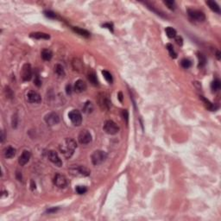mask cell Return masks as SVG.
<instances>
[{
  "label": "cell",
  "mask_w": 221,
  "mask_h": 221,
  "mask_svg": "<svg viewBox=\"0 0 221 221\" xmlns=\"http://www.w3.org/2000/svg\"><path fill=\"white\" fill-rule=\"evenodd\" d=\"M30 159V152L28 150H24L23 152V154L20 155L19 159H18V162L21 166H24Z\"/></svg>",
  "instance_id": "14"
},
{
  "label": "cell",
  "mask_w": 221,
  "mask_h": 221,
  "mask_svg": "<svg viewBox=\"0 0 221 221\" xmlns=\"http://www.w3.org/2000/svg\"><path fill=\"white\" fill-rule=\"evenodd\" d=\"M73 30H74V32H76L77 34H79V36H81V37H90V33H89L87 30H82V29L78 28V27H74V28H73Z\"/></svg>",
  "instance_id": "23"
},
{
  "label": "cell",
  "mask_w": 221,
  "mask_h": 221,
  "mask_svg": "<svg viewBox=\"0 0 221 221\" xmlns=\"http://www.w3.org/2000/svg\"><path fill=\"white\" fill-rule=\"evenodd\" d=\"M200 99L203 100V102L205 103V106H206V107L207 109H209V110H213L217 108V107H215V106H214L213 104H212L209 100H207L206 99L203 98V96H200Z\"/></svg>",
  "instance_id": "28"
},
{
  "label": "cell",
  "mask_w": 221,
  "mask_h": 221,
  "mask_svg": "<svg viewBox=\"0 0 221 221\" xmlns=\"http://www.w3.org/2000/svg\"><path fill=\"white\" fill-rule=\"evenodd\" d=\"M217 58H218V60H220V51L217 52Z\"/></svg>",
  "instance_id": "44"
},
{
  "label": "cell",
  "mask_w": 221,
  "mask_h": 221,
  "mask_svg": "<svg viewBox=\"0 0 221 221\" xmlns=\"http://www.w3.org/2000/svg\"><path fill=\"white\" fill-rule=\"evenodd\" d=\"M69 173L71 175L76 177H85L90 175V171L84 166L76 165L69 169Z\"/></svg>",
  "instance_id": "2"
},
{
  "label": "cell",
  "mask_w": 221,
  "mask_h": 221,
  "mask_svg": "<svg viewBox=\"0 0 221 221\" xmlns=\"http://www.w3.org/2000/svg\"><path fill=\"white\" fill-rule=\"evenodd\" d=\"M21 77L23 81H29L32 78V68L30 64H24L22 71H21Z\"/></svg>",
  "instance_id": "8"
},
{
  "label": "cell",
  "mask_w": 221,
  "mask_h": 221,
  "mask_svg": "<svg viewBox=\"0 0 221 221\" xmlns=\"http://www.w3.org/2000/svg\"><path fill=\"white\" fill-rule=\"evenodd\" d=\"M166 48H167L168 51L169 52V55H170L172 58L175 59V58L177 57V54L175 53V49H174V48H173V45L170 44V43H169V44H167Z\"/></svg>",
  "instance_id": "29"
},
{
  "label": "cell",
  "mask_w": 221,
  "mask_h": 221,
  "mask_svg": "<svg viewBox=\"0 0 221 221\" xmlns=\"http://www.w3.org/2000/svg\"><path fill=\"white\" fill-rule=\"evenodd\" d=\"M75 190H76V192H77L79 194H83V193H85L87 191L86 187L84 186H78L76 187Z\"/></svg>",
  "instance_id": "32"
},
{
  "label": "cell",
  "mask_w": 221,
  "mask_h": 221,
  "mask_svg": "<svg viewBox=\"0 0 221 221\" xmlns=\"http://www.w3.org/2000/svg\"><path fill=\"white\" fill-rule=\"evenodd\" d=\"M66 92L68 94H71L72 93V88H71V86L70 85H68L67 87H66Z\"/></svg>",
  "instance_id": "37"
},
{
  "label": "cell",
  "mask_w": 221,
  "mask_h": 221,
  "mask_svg": "<svg viewBox=\"0 0 221 221\" xmlns=\"http://www.w3.org/2000/svg\"><path fill=\"white\" fill-rule=\"evenodd\" d=\"M107 154L103 150H96L92 155V162L93 165H99L106 161Z\"/></svg>",
  "instance_id": "3"
},
{
  "label": "cell",
  "mask_w": 221,
  "mask_h": 221,
  "mask_svg": "<svg viewBox=\"0 0 221 221\" xmlns=\"http://www.w3.org/2000/svg\"><path fill=\"white\" fill-rule=\"evenodd\" d=\"M198 59H199V68L204 67L206 63V56L201 53H198Z\"/></svg>",
  "instance_id": "25"
},
{
  "label": "cell",
  "mask_w": 221,
  "mask_h": 221,
  "mask_svg": "<svg viewBox=\"0 0 221 221\" xmlns=\"http://www.w3.org/2000/svg\"><path fill=\"white\" fill-rule=\"evenodd\" d=\"M164 3L169 7V9L174 10L175 9V3L174 1H165Z\"/></svg>",
  "instance_id": "34"
},
{
  "label": "cell",
  "mask_w": 221,
  "mask_h": 221,
  "mask_svg": "<svg viewBox=\"0 0 221 221\" xmlns=\"http://www.w3.org/2000/svg\"><path fill=\"white\" fill-rule=\"evenodd\" d=\"M123 113H124V118H125L126 121H127V119H128V112H127V110H124L123 111Z\"/></svg>",
  "instance_id": "39"
},
{
  "label": "cell",
  "mask_w": 221,
  "mask_h": 221,
  "mask_svg": "<svg viewBox=\"0 0 221 221\" xmlns=\"http://www.w3.org/2000/svg\"><path fill=\"white\" fill-rule=\"evenodd\" d=\"M98 102L102 110H109L111 106L110 100L108 96L105 93H100L98 97Z\"/></svg>",
  "instance_id": "6"
},
{
  "label": "cell",
  "mask_w": 221,
  "mask_h": 221,
  "mask_svg": "<svg viewBox=\"0 0 221 221\" xmlns=\"http://www.w3.org/2000/svg\"><path fill=\"white\" fill-rule=\"evenodd\" d=\"M6 92L11 93V90H10V89L9 87H7V88H6ZM7 96H8V98H11V97H12L11 95H9V93H7Z\"/></svg>",
  "instance_id": "40"
},
{
  "label": "cell",
  "mask_w": 221,
  "mask_h": 221,
  "mask_svg": "<svg viewBox=\"0 0 221 221\" xmlns=\"http://www.w3.org/2000/svg\"><path fill=\"white\" fill-rule=\"evenodd\" d=\"M87 78H88V80L93 85V86H98L99 85V81H98V79H97V76L95 73L93 71H90L88 74H87Z\"/></svg>",
  "instance_id": "17"
},
{
  "label": "cell",
  "mask_w": 221,
  "mask_h": 221,
  "mask_svg": "<svg viewBox=\"0 0 221 221\" xmlns=\"http://www.w3.org/2000/svg\"><path fill=\"white\" fill-rule=\"evenodd\" d=\"M68 117H69V119L71 120V122L74 124V125L79 126V125L81 124V122H82V116H81V113L78 110H71V111L68 113Z\"/></svg>",
  "instance_id": "7"
},
{
  "label": "cell",
  "mask_w": 221,
  "mask_h": 221,
  "mask_svg": "<svg viewBox=\"0 0 221 221\" xmlns=\"http://www.w3.org/2000/svg\"><path fill=\"white\" fill-rule=\"evenodd\" d=\"M55 73L57 74L58 76H61V77L65 76V72H64V69H63L62 66H61L59 64L55 66Z\"/></svg>",
  "instance_id": "26"
},
{
  "label": "cell",
  "mask_w": 221,
  "mask_h": 221,
  "mask_svg": "<svg viewBox=\"0 0 221 221\" xmlns=\"http://www.w3.org/2000/svg\"><path fill=\"white\" fill-rule=\"evenodd\" d=\"M102 74L104 75V78L110 83L111 84L112 83V81H113V79H112V76H111V74L108 72V71H106V70H104V71H102Z\"/></svg>",
  "instance_id": "30"
},
{
  "label": "cell",
  "mask_w": 221,
  "mask_h": 221,
  "mask_svg": "<svg viewBox=\"0 0 221 221\" xmlns=\"http://www.w3.org/2000/svg\"><path fill=\"white\" fill-rule=\"evenodd\" d=\"M104 131L109 134V135H115L119 131V127L117 126V124L111 121V120H108L106 122L105 125H104Z\"/></svg>",
  "instance_id": "5"
},
{
  "label": "cell",
  "mask_w": 221,
  "mask_h": 221,
  "mask_svg": "<svg viewBox=\"0 0 221 221\" xmlns=\"http://www.w3.org/2000/svg\"><path fill=\"white\" fill-rule=\"evenodd\" d=\"M187 14L189 16V17L192 20L197 21V22H203L206 19V16L205 14L198 10H193V9H188L187 10Z\"/></svg>",
  "instance_id": "4"
},
{
  "label": "cell",
  "mask_w": 221,
  "mask_h": 221,
  "mask_svg": "<svg viewBox=\"0 0 221 221\" xmlns=\"http://www.w3.org/2000/svg\"><path fill=\"white\" fill-rule=\"evenodd\" d=\"M86 89V84L82 79H79L74 84V90L77 93H83Z\"/></svg>",
  "instance_id": "15"
},
{
  "label": "cell",
  "mask_w": 221,
  "mask_h": 221,
  "mask_svg": "<svg viewBox=\"0 0 221 221\" xmlns=\"http://www.w3.org/2000/svg\"><path fill=\"white\" fill-rule=\"evenodd\" d=\"M54 183L59 188H65L68 186V180L64 175L57 174L54 178Z\"/></svg>",
  "instance_id": "11"
},
{
  "label": "cell",
  "mask_w": 221,
  "mask_h": 221,
  "mask_svg": "<svg viewBox=\"0 0 221 221\" xmlns=\"http://www.w3.org/2000/svg\"><path fill=\"white\" fill-rule=\"evenodd\" d=\"M118 98H119V100H120V101H123V95H122L121 93H119V97H118Z\"/></svg>",
  "instance_id": "43"
},
{
  "label": "cell",
  "mask_w": 221,
  "mask_h": 221,
  "mask_svg": "<svg viewBox=\"0 0 221 221\" xmlns=\"http://www.w3.org/2000/svg\"><path fill=\"white\" fill-rule=\"evenodd\" d=\"M181 65L183 68H189L192 65L191 61L188 60V59H183L182 61H181Z\"/></svg>",
  "instance_id": "31"
},
{
  "label": "cell",
  "mask_w": 221,
  "mask_h": 221,
  "mask_svg": "<svg viewBox=\"0 0 221 221\" xmlns=\"http://www.w3.org/2000/svg\"><path fill=\"white\" fill-rule=\"evenodd\" d=\"M41 58L44 60V61H50L52 56H53V54H52V51L49 50V49H43L41 51Z\"/></svg>",
  "instance_id": "19"
},
{
  "label": "cell",
  "mask_w": 221,
  "mask_h": 221,
  "mask_svg": "<svg viewBox=\"0 0 221 221\" xmlns=\"http://www.w3.org/2000/svg\"><path fill=\"white\" fill-rule=\"evenodd\" d=\"M72 65H73V68L75 71L77 72H80L83 68H84V65H83V62L81 60L78 59V58H74L72 61Z\"/></svg>",
  "instance_id": "16"
},
{
  "label": "cell",
  "mask_w": 221,
  "mask_h": 221,
  "mask_svg": "<svg viewBox=\"0 0 221 221\" xmlns=\"http://www.w3.org/2000/svg\"><path fill=\"white\" fill-rule=\"evenodd\" d=\"M1 133H2V136H1V142L3 143V140H4V136H3V131H2Z\"/></svg>",
  "instance_id": "41"
},
{
  "label": "cell",
  "mask_w": 221,
  "mask_h": 221,
  "mask_svg": "<svg viewBox=\"0 0 221 221\" xmlns=\"http://www.w3.org/2000/svg\"><path fill=\"white\" fill-rule=\"evenodd\" d=\"M103 27H107L110 30H111V31L113 30V29H112L113 26H112L111 23H105V24H103Z\"/></svg>",
  "instance_id": "38"
},
{
  "label": "cell",
  "mask_w": 221,
  "mask_h": 221,
  "mask_svg": "<svg viewBox=\"0 0 221 221\" xmlns=\"http://www.w3.org/2000/svg\"><path fill=\"white\" fill-rule=\"evenodd\" d=\"M16 155V149L12 147H8L4 149V156L6 158H12Z\"/></svg>",
  "instance_id": "20"
},
{
  "label": "cell",
  "mask_w": 221,
  "mask_h": 221,
  "mask_svg": "<svg viewBox=\"0 0 221 221\" xmlns=\"http://www.w3.org/2000/svg\"><path fill=\"white\" fill-rule=\"evenodd\" d=\"M34 83H35V85H37V86H40L41 85V80L40 79V77H39V74H38L35 76V80H34Z\"/></svg>",
  "instance_id": "35"
},
{
  "label": "cell",
  "mask_w": 221,
  "mask_h": 221,
  "mask_svg": "<svg viewBox=\"0 0 221 221\" xmlns=\"http://www.w3.org/2000/svg\"><path fill=\"white\" fill-rule=\"evenodd\" d=\"M48 160H49L52 163H54L55 166H57V167H61L62 162H61V160L60 159L58 154H57L55 151H54V150L48 151Z\"/></svg>",
  "instance_id": "12"
},
{
  "label": "cell",
  "mask_w": 221,
  "mask_h": 221,
  "mask_svg": "<svg viewBox=\"0 0 221 221\" xmlns=\"http://www.w3.org/2000/svg\"><path fill=\"white\" fill-rule=\"evenodd\" d=\"M30 37H33V38H36V39H49L50 38V36L48 34H46V33H42V32H36V33H32L30 34Z\"/></svg>",
  "instance_id": "21"
},
{
  "label": "cell",
  "mask_w": 221,
  "mask_h": 221,
  "mask_svg": "<svg viewBox=\"0 0 221 221\" xmlns=\"http://www.w3.org/2000/svg\"><path fill=\"white\" fill-rule=\"evenodd\" d=\"M31 188H32V190H33L34 188H36V184L34 185V182H33V181H31Z\"/></svg>",
  "instance_id": "42"
},
{
  "label": "cell",
  "mask_w": 221,
  "mask_h": 221,
  "mask_svg": "<svg viewBox=\"0 0 221 221\" xmlns=\"http://www.w3.org/2000/svg\"><path fill=\"white\" fill-rule=\"evenodd\" d=\"M165 32H166L168 37H169V38H175L176 37V30L172 27H167L165 30Z\"/></svg>",
  "instance_id": "24"
},
{
  "label": "cell",
  "mask_w": 221,
  "mask_h": 221,
  "mask_svg": "<svg viewBox=\"0 0 221 221\" xmlns=\"http://www.w3.org/2000/svg\"><path fill=\"white\" fill-rule=\"evenodd\" d=\"M27 99H28V101L30 103H40L41 101V98L40 96L39 93H37V92H34V91H30L28 94H27Z\"/></svg>",
  "instance_id": "13"
},
{
  "label": "cell",
  "mask_w": 221,
  "mask_h": 221,
  "mask_svg": "<svg viewBox=\"0 0 221 221\" xmlns=\"http://www.w3.org/2000/svg\"><path fill=\"white\" fill-rule=\"evenodd\" d=\"M93 109H94L93 105V103H92V102H90V101L86 102V103H85V105H84V106H83V111H84L85 113H86V114L92 113V112H93Z\"/></svg>",
  "instance_id": "22"
},
{
  "label": "cell",
  "mask_w": 221,
  "mask_h": 221,
  "mask_svg": "<svg viewBox=\"0 0 221 221\" xmlns=\"http://www.w3.org/2000/svg\"><path fill=\"white\" fill-rule=\"evenodd\" d=\"M45 122L47 123V124L53 126V125L57 124L60 122V117H59L58 114H56L55 112H51V113H48V115H46Z\"/></svg>",
  "instance_id": "10"
},
{
  "label": "cell",
  "mask_w": 221,
  "mask_h": 221,
  "mask_svg": "<svg viewBox=\"0 0 221 221\" xmlns=\"http://www.w3.org/2000/svg\"><path fill=\"white\" fill-rule=\"evenodd\" d=\"M78 139H79V142L81 144H87L91 143V141H92V135L88 131L83 130L79 134Z\"/></svg>",
  "instance_id": "9"
},
{
  "label": "cell",
  "mask_w": 221,
  "mask_h": 221,
  "mask_svg": "<svg viewBox=\"0 0 221 221\" xmlns=\"http://www.w3.org/2000/svg\"><path fill=\"white\" fill-rule=\"evenodd\" d=\"M175 41L180 46H182L183 44V40H182V38L181 37H175Z\"/></svg>",
  "instance_id": "36"
},
{
  "label": "cell",
  "mask_w": 221,
  "mask_h": 221,
  "mask_svg": "<svg viewBox=\"0 0 221 221\" xmlns=\"http://www.w3.org/2000/svg\"><path fill=\"white\" fill-rule=\"evenodd\" d=\"M220 81L219 79H214V80L212 82V84H211V88H212V90H213V92L219 91V90L220 89Z\"/></svg>",
  "instance_id": "27"
},
{
  "label": "cell",
  "mask_w": 221,
  "mask_h": 221,
  "mask_svg": "<svg viewBox=\"0 0 221 221\" xmlns=\"http://www.w3.org/2000/svg\"><path fill=\"white\" fill-rule=\"evenodd\" d=\"M76 148L77 144L72 138H66L59 146L60 151L66 158H70L73 155Z\"/></svg>",
  "instance_id": "1"
},
{
  "label": "cell",
  "mask_w": 221,
  "mask_h": 221,
  "mask_svg": "<svg viewBox=\"0 0 221 221\" xmlns=\"http://www.w3.org/2000/svg\"><path fill=\"white\" fill-rule=\"evenodd\" d=\"M206 4L210 7V9H211L213 11H214V12H216V13H218V14L220 13V6L217 4V3H215L214 1H206Z\"/></svg>",
  "instance_id": "18"
},
{
  "label": "cell",
  "mask_w": 221,
  "mask_h": 221,
  "mask_svg": "<svg viewBox=\"0 0 221 221\" xmlns=\"http://www.w3.org/2000/svg\"><path fill=\"white\" fill-rule=\"evenodd\" d=\"M44 14L48 18H51V19H55L56 18V14L55 12L51 11V10H47V11L44 12Z\"/></svg>",
  "instance_id": "33"
}]
</instances>
